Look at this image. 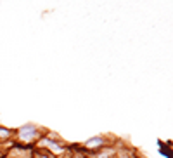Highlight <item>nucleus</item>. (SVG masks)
Returning <instances> with one entry per match:
<instances>
[{
    "label": "nucleus",
    "mask_w": 173,
    "mask_h": 158,
    "mask_svg": "<svg viewBox=\"0 0 173 158\" xmlns=\"http://www.w3.org/2000/svg\"><path fill=\"white\" fill-rule=\"evenodd\" d=\"M36 136V129L35 125H24V127L19 129V139L21 141H31Z\"/></svg>",
    "instance_id": "nucleus-1"
},
{
    "label": "nucleus",
    "mask_w": 173,
    "mask_h": 158,
    "mask_svg": "<svg viewBox=\"0 0 173 158\" xmlns=\"http://www.w3.org/2000/svg\"><path fill=\"white\" fill-rule=\"evenodd\" d=\"M100 144H104V139H102V137H94V139H90L88 143H86V146H88V148H94V146H100Z\"/></svg>",
    "instance_id": "nucleus-2"
},
{
    "label": "nucleus",
    "mask_w": 173,
    "mask_h": 158,
    "mask_svg": "<svg viewBox=\"0 0 173 158\" xmlns=\"http://www.w3.org/2000/svg\"><path fill=\"white\" fill-rule=\"evenodd\" d=\"M11 136V130H7V129H0V137H9Z\"/></svg>",
    "instance_id": "nucleus-3"
},
{
    "label": "nucleus",
    "mask_w": 173,
    "mask_h": 158,
    "mask_svg": "<svg viewBox=\"0 0 173 158\" xmlns=\"http://www.w3.org/2000/svg\"><path fill=\"white\" fill-rule=\"evenodd\" d=\"M40 158H49V155H42V156H40Z\"/></svg>",
    "instance_id": "nucleus-4"
}]
</instances>
